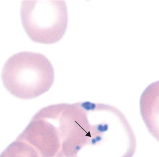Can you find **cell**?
Wrapping results in <instances>:
<instances>
[{"label": "cell", "instance_id": "obj_4", "mask_svg": "<svg viewBox=\"0 0 159 157\" xmlns=\"http://www.w3.org/2000/svg\"><path fill=\"white\" fill-rule=\"evenodd\" d=\"M16 140L32 146L40 157H58L61 150V135L57 125L38 113Z\"/></svg>", "mask_w": 159, "mask_h": 157}, {"label": "cell", "instance_id": "obj_1", "mask_svg": "<svg viewBox=\"0 0 159 157\" xmlns=\"http://www.w3.org/2000/svg\"><path fill=\"white\" fill-rule=\"evenodd\" d=\"M1 78L4 86L12 95L30 100L50 90L54 81L55 72L44 55L22 51L7 59L2 70Z\"/></svg>", "mask_w": 159, "mask_h": 157}, {"label": "cell", "instance_id": "obj_5", "mask_svg": "<svg viewBox=\"0 0 159 157\" xmlns=\"http://www.w3.org/2000/svg\"><path fill=\"white\" fill-rule=\"evenodd\" d=\"M0 157H40L30 145L16 140L0 154Z\"/></svg>", "mask_w": 159, "mask_h": 157}, {"label": "cell", "instance_id": "obj_2", "mask_svg": "<svg viewBox=\"0 0 159 157\" xmlns=\"http://www.w3.org/2000/svg\"><path fill=\"white\" fill-rule=\"evenodd\" d=\"M20 16L24 30L34 42L54 44L67 30L68 14L64 1H22Z\"/></svg>", "mask_w": 159, "mask_h": 157}, {"label": "cell", "instance_id": "obj_3", "mask_svg": "<svg viewBox=\"0 0 159 157\" xmlns=\"http://www.w3.org/2000/svg\"><path fill=\"white\" fill-rule=\"evenodd\" d=\"M48 108L61 134L62 144L58 157H74L80 144L91 137L85 109L79 103H60Z\"/></svg>", "mask_w": 159, "mask_h": 157}]
</instances>
